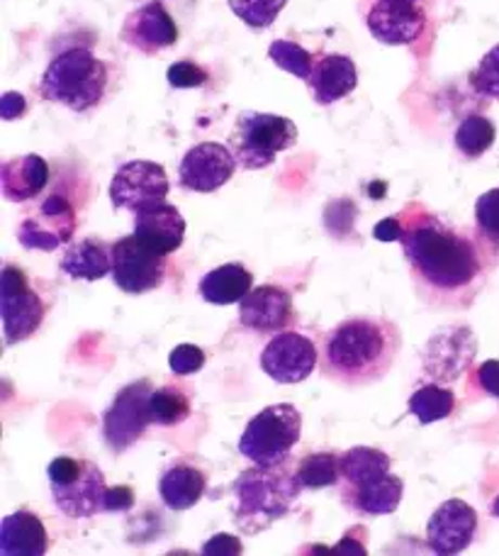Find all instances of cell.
I'll list each match as a JSON object with an SVG mask.
<instances>
[{
	"label": "cell",
	"mask_w": 499,
	"mask_h": 556,
	"mask_svg": "<svg viewBox=\"0 0 499 556\" xmlns=\"http://www.w3.org/2000/svg\"><path fill=\"white\" fill-rule=\"evenodd\" d=\"M44 313V301L29 286L27 274L13 264H5L0 274V315H3L5 344L29 340L42 327Z\"/></svg>",
	"instance_id": "cell-8"
},
{
	"label": "cell",
	"mask_w": 499,
	"mask_h": 556,
	"mask_svg": "<svg viewBox=\"0 0 499 556\" xmlns=\"http://www.w3.org/2000/svg\"><path fill=\"white\" fill-rule=\"evenodd\" d=\"M113 281L123 293L144 295L166 278V256L149 250L135 235L113 242Z\"/></svg>",
	"instance_id": "cell-10"
},
{
	"label": "cell",
	"mask_w": 499,
	"mask_h": 556,
	"mask_svg": "<svg viewBox=\"0 0 499 556\" xmlns=\"http://www.w3.org/2000/svg\"><path fill=\"white\" fill-rule=\"evenodd\" d=\"M393 459L375 446H354L342 454V491L358 489L391 473Z\"/></svg>",
	"instance_id": "cell-27"
},
{
	"label": "cell",
	"mask_w": 499,
	"mask_h": 556,
	"mask_svg": "<svg viewBox=\"0 0 499 556\" xmlns=\"http://www.w3.org/2000/svg\"><path fill=\"white\" fill-rule=\"evenodd\" d=\"M475 225L481 240L499 250V188L483 193L475 203Z\"/></svg>",
	"instance_id": "cell-34"
},
{
	"label": "cell",
	"mask_w": 499,
	"mask_h": 556,
	"mask_svg": "<svg viewBox=\"0 0 499 556\" xmlns=\"http://www.w3.org/2000/svg\"><path fill=\"white\" fill-rule=\"evenodd\" d=\"M229 10L252 29L271 27L283 13L287 0H227Z\"/></svg>",
	"instance_id": "cell-32"
},
{
	"label": "cell",
	"mask_w": 499,
	"mask_h": 556,
	"mask_svg": "<svg viewBox=\"0 0 499 556\" xmlns=\"http://www.w3.org/2000/svg\"><path fill=\"white\" fill-rule=\"evenodd\" d=\"M232 149L217 142H200L191 147L178 166V184L193 193H215L236 172Z\"/></svg>",
	"instance_id": "cell-14"
},
{
	"label": "cell",
	"mask_w": 499,
	"mask_h": 556,
	"mask_svg": "<svg viewBox=\"0 0 499 556\" xmlns=\"http://www.w3.org/2000/svg\"><path fill=\"white\" fill-rule=\"evenodd\" d=\"M47 476L54 505L66 518L88 520L98 513H105L110 489L105 483V473L93 462L62 454L49 464Z\"/></svg>",
	"instance_id": "cell-5"
},
{
	"label": "cell",
	"mask_w": 499,
	"mask_h": 556,
	"mask_svg": "<svg viewBox=\"0 0 499 556\" xmlns=\"http://www.w3.org/2000/svg\"><path fill=\"white\" fill-rule=\"evenodd\" d=\"M268 56H271V62L276 66H281L283 72L303 78V81H307L309 74H312V54H309L303 45L291 42V39H276V42L268 47Z\"/></svg>",
	"instance_id": "cell-33"
},
{
	"label": "cell",
	"mask_w": 499,
	"mask_h": 556,
	"mask_svg": "<svg viewBox=\"0 0 499 556\" xmlns=\"http://www.w3.org/2000/svg\"><path fill=\"white\" fill-rule=\"evenodd\" d=\"M76 223L74 205L64 195H49L20 225L17 240L27 252H54L74 240Z\"/></svg>",
	"instance_id": "cell-11"
},
{
	"label": "cell",
	"mask_w": 499,
	"mask_h": 556,
	"mask_svg": "<svg viewBox=\"0 0 499 556\" xmlns=\"http://www.w3.org/2000/svg\"><path fill=\"white\" fill-rule=\"evenodd\" d=\"M152 383L146 379L135 381L119 391L113 405L103 415V437L110 452L125 454L129 446H135L142 440L144 432L152 422L149 413V399H152Z\"/></svg>",
	"instance_id": "cell-9"
},
{
	"label": "cell",
	"mask_w": 499,
	"mask_h": 556,
	"mask_svg": "<svg viewBox=\"0 0 499 556\" xmlns=\"http://www.w3.org/2000/svg\"><path fill=\"white\" fill-rule=\"evenodd\" d=\"M254 288V276L244 264H225L200 278L197 291L209 305H234Z\"/></svg>",
	"instance_id": "cell-26"
},
{
	"label": "cell",
	"mask_w": 499,
	"mask_h": 556,
	"mask_svg": "<svg viewBox=\"0 0 499 556\" xmlns=\"http://www.w3.org/2000/svg\"><path fill=\"white\" fill-rule=\"evenodd\" d=\"M168 84L174 88H200L207 84V72L195 62H176L171 68H168Z\"/></svg>",
	"instance_id": "cell-37"
},
{
	"label": "cell",
	"mask_w": 499,
	"mask_h": 556,
	"mask_svg": "<svg viewBox=\"0 0 499 556\" xmlns=\"http://www.w3.org/2000/svg\"><path fill=\"white\" fill-rule=\"evenodd\" d=\"M477 383H481V389L487 395L499 399V359H487L481 369H477Z\"/></svg>",
	"instance_id": "cell-39"
},
{
	"label": "cell",
	"mask_w": 499,
	"mask_h": 556,
	"mask_svg": "<svg viewBox=\"0 0 499 556\" xmlns=\"http://www.w3.org/2000/svg\"><path fill=\"white\" fill-rule=\"evenodd\" d=\"M297 142V125L283 115L244 111L229 135V149L246 172H258Z\"/></svg>",
	"instance_id": "cell-7"
},
{
	"label": "cell",
	"mask_w": 499,
	"mask_h": 556,
	"mask_svg": "<svg viewBox=\"0 0 499 556\" xmlns=\"http://www.w3.org/2000/svg\"><path fill=\"white\" fill-rule=\"evenodd\" d=\"M412 3H419V0H412Z\"/></svg>",
	"instance_id": "cell-45"
},
{
	"label": "cell",
	"mask_w": 499,
	"mask_h": 556,
	"mask_svg": "<svg viewBox=\"0 0 499 556\" xmlns=\"http://www.w3.org/2000/svg\"><path fill=\"white\" fill-rule=\"evenodd\" d=\"M244 552V547H242V542H239L234 534H215L213 540H207L205 544H203V554L205 556H217V554H225V556H234V554H242Z\"/></svg>",
	"instance_id": "cell-38"
},
{
	"label": "cell",
	"mask_w": 499,
	"mask_h": 556,
	"mask_svg": "<svg viewBox=\"0 0 499 556\" xmlns=\"http://www.w3.org/2000/svg\"><path fill=\"white\" fill-rule=\"evenodd\" d=\"M303 483L283 466H254L232 483L234 520L244 534H258L285 518L299 498Z\"/></svg>",
	"instance_id": "cell-3"
},
{
	"label": "cell",
	"mask_w": 499,
	"mask_h": 556,
	"mask_svg": "<svg viewBox=\"0 0 499 556\" xmlns=\"http://www.w3.org/2000/svg\"><path fill=\"white\" fill-rule=\"evenodd\" d=\"M62 271L76 281H100L113 274V244L86 237L68 247L62 260Z\"/></svg>",
	"instance_id": "cell-25"
},
{
	"label": "cell",
	"mask_w": 499,
	"mask_h": 556,
	"mask_svg": "<svg viewBox=\"0 0 499 556\" xmlns=\"http://www.w3.org/2000/svg\"><path fill=\"white\" fill-rule=\"evenodd\" d=\"M368 33L387 47L417 42L426 27V15L412 0H375L366 17Z\"/></svg>",
	"instance_id": "cell-16"
},
{
	"label": "cell",
	"mask_w": 499,
	"mask_h": 556,
	"mask_svg": "<svg viewBox=\"0 0 499 556\" xmlns=\"http://www.w3.org/2000/svg\"><path fill=\"white\" fill-rule=\"evenodd\" d=\"M495 123L485 115H468L456 130V149L468 159L483 156L495 144Z\"/></svg>",
	"instance_id": "cell-31"
},
{
	"label": "cell",
	"mask_w": 499,
	"mask_h": 556,
	"mask_svg": "<svg viewBox=\"0 0 499 556\" xmlns=\"http://www.w3.org/2000/svg\"><path fill=\"white\" fill-rule=\"evenodd\" d=\"M402 350L399 327L387 317H348L327 334L322 371L346 389H366L383 381Z\"/></svg>",
	"instance_id": "cell-2"
},
{
	"label": "cell",
	"mask_w": 499,
	"mask_h": 556,
	"mask_svg": "<svg viewBox=\"0 0 499 556\" xmlns=\"http://www.w3.org/2000/svg\"><path fill=\"white\" fill-rule=\"evenodd\" d=\"M119 37L137 52L154 56L178 42V25L162 3H146L125 17Z\"/></svg>",
	"instance_id": "cell-17"
},
{
	"label": "cell",
	"mask_w": 499,
	"mask_h": 556,
	"mask_svg": "<svg viewBox=\"0 0 499 556\" xmlns=\"http://www.w3.org/2000/svg\"><path fill=\"white\" fill-rule=\"evenodd\" d=\"M409 413H412L419 425H432L444 420V417L453 415L456 410V395L451 389H444V386L428 383L417 389L409 399Z\"/></svg>",
	"instance_id": "cell-29"
},
{
	"label": "cell",
	"mask_w": 499,
	"mask_h": 556,
	"mask_svg": "<svg viewBox=\"0 0 499 556\" xmlns=\"http://www.w3.org/2000/svg\"><path fill=\"white\" fill-rule=\"evenodd\" d=\"M205 473L200 471L197 466L183 462L168 466L162 473V479H158V495H162L166 508H171L176 513L195 508L200 498L205 495Z\"/></svg>",
	"instance_id": "cell-23"
},
{
	"label": "cell",
	"mask_w": 499,
	"mask_h": 556,
	"mask_svg": "<svg viewBox=\"0 0 499 556\" xmlns=\"http://www.w3.org/2000/svg\"><path fill=\"white\" fill-rule=\"evenodd\" d=\"M477 534V513L465 501L451 498L438 505L426 522L428 549L448 556L471 547Z\"/></svg>",
	"instance_id": "cell-15"
},
{
	"label": "cell",
	"mask_w": 499,
	"mask_h": 556,
	"mask_svg": "<svg viewBox=\"0 0 499 556\" xmlns=\"http://www.w3.org/2000/svg\"><path fill=\"white\" fill-rule=\"evenodd\" d=\"M49 549L44 522L29 510L10 513L0 525V554L5 556H42Z\"/></svg>",
	"instance_id": "cell-22"
},
{
	"label": "cell",
	"mask_w": 499,
	"mask_h": 556,
	"mask_svg": "<svg viewBox=\"0 0 499 556\" xmlns=\"http://www.w3.org/2000/svg\"><path fill=\"white\" fill-rule=\"evenodd\" d=\"M471 86L477 96L499 98V45L487 52L471 74Z\"/></svg>",
	"instance_id": "cell-35"
},
{
	"label": "cell",
	"mask_w": 499,
	"mask_h": 556,
	"mask_svg": "<svg viewBox=\"0 0 499 556\" xmlns=\"http://www.w3.org/2000/svg\"><path fill=\"white\" fill-rule=\"evenodd\" d=\"M149 413H152V422L156 427L183 425L191 415V399H188L181 386H164V389L152 391Z\"/></svg>",
	"instance_id": "cell-30"
},
{
	"label": "cell",
	"mask_w": 499,
	"mask_h": 556,
	"mask_svg": "<svg viewBox=\"0 0 499 556\" xmlns=\"http://www.w3.org/2000/svg\"><path fill=\"white\" fill-rule=\"evenodd\" d=\"M295 317V305L291 293L281 286H258L252 288L239 303V323L246 330L276 334L285 330Z\"/></svg>",
	"instance_id": "cell-18"
},
{
	"label": "cell",
	"mask_w": 499,
	"mask_h": 556,
	"mask_svg": "<svg viewBox=\"0 0 499 556\" xmlns=\"http://www.w3.org/2000/svg\"><path fill=\"white\" fill-rule=\"evenodd\" d=\"M319 364L317 344L299 332H276L261 352V369L276 383H299L312 376Z\"/></svg>",
	"instance_id": "cell-12"
},
{
	"label": "cell",
	"mask_w": 499,
	"mask_h": 556,
	"mask_svg": "<svg viewBox=\"0 0 499 556\" xmlns=\"http://www.w3.org/2000/svg\"><path fill=\"white\" fill-rule=\"evenodd\" d=\"M132 505H135V493L129 485H117V489L107 491L105 513H127Z\"/></svg>",
	"instance_id": "cell-40"
},
{
	"label": "cell",
	"mask_w": 499,
	"mask_h": 556,
	"mask_svg": "<svg viewBox=\"0 0 499 556\" xmlns=\"http://www.w3.org/2000/svg\"><path fill=\"white\" fill-rule=\"evenodd\" d=\"M334 554H356V556H363L366 554V547L361 542H356L354 538H344L342 542L336 544V547L332 549Z\"/></svg>",
	"instance_id": "cell-43"
},
{
	"label": "cell",
	"mask_w": 499,
	"mask_h": 556,
	"mask_svg": "<svg viewBox=\"0 0 499 556\" xmlns=\"http://www.w3.org/2000/svg\"><path fill=\"white\" fill-rule=\"evenodd\" d=\"M490 513L495 515V518L499 520V495H497V498H495V503H492V508H490Z\"/></svg>",
	"instance_id": "cell-44"
},
{
	"label": "cell",
	"mask_w": 499,
	"mask_h": 556,
	"mask_svg": "<svg viewBox=\"0 0 499 556\" xmlns=\"http://www.w3.org/2000/svg\"><path fill=\"white\" fill-rule=\"evenodd\" d=\"M168 366L178 376L197 374L205 366V352L195 344H178L171 356H168Z\"/></svg>",
	"instance_id": "cell-36"
},
{
	"label": "cell",
	"mask_w": 499,
	"mask_h": 556,
	"mask_svg": "<svg viewBox=\"0 0 499 556\" xmlns=\"http://www.w3.org/2000/svg\"><path fill=\"white\" fill-rule=\"evenodd\" d=\"M405 217L402 250L419 288L432 291L434 303L438 298L448 305L471 303L468 291L477 293L490 269L487 242L453 230L434 213H409L407 207Z\"/></svg>",
	"instance_id": "cell-1"
},
{
	"label": "cell",
	"mask_w": 499,
	"mask_h": 556,
	"mask_svg": "<svg viewBox=\"0 0 499 556\" xmlns=\"http://www.w3.org/2000/svg\"><path fill=\"white\" fill-rule=\"evenodd\" d=\"M49 184V164L39 154L10 159L0 168V186L10 203H27L44 191Z\"/></svg>",
	"instance_id": "cell-21"
},
{
	"label": "cell",
	"mask_w": 499,
	"mask_h": 556,
	"mask_svg": "<svg viewBox=\"0 0 499 556\" xmlns=\"http://www.w3.org/2000/svg\"><path fill=\"white\" fill-rule=\"evenodd\" d=\"M299 437H303V415L291 403H276L248 420L239 440V452L254 466L271 469L287 462Z\"/></svg>",
	"instance_id": "cell-6"
},
{
	"label": "cell",
	"mask_w": 499,
	"mask_h": 556,
	"mask_svg": "<svg viewBox=\"0 0 499 556\" xmlns=\"http://www.w3.org/2000/svg\"><path fill=\"white\" fill-rule=\"evenodd\" d=\"M171 191L166 168L156 162H127L115 172L110 184V201L119 211H139V207L154 201H166Z\"/></svg>",
	"instance_id": "cell-13"
},
{
	"label": "cell",
	"mask_w": 499,
	"mask_h": 556,
	"mask_svg": "<svg viewBox=\"0 0 499 556\" xmlns=\"http://www.w3.org/2000/svg\"><path fill=\"white\" fill-rule=\"evenodd\" d=\"M27 111V101L23 93H15V91H8L3 96V101H0V115H3V121H15Z\"/></svg>",
	"instance_id": "cell-42"
},
{
	"label": "cell",
	"mask_w": 499,
	"mask_h": 556,
	"mask_svg": "<svg viewBox=\"0 0 499 556\" xmlns=\"http://www.w3.org/2000/svg\"><path fill=\"white\" fill-rule=\"evenodd\" d=\"M39 91L49 103H59L74 113H86L105 98L107 66L86 47H72L49 62L39 81Z\"/></svg>",
	"instance_id": "cell-4"
},
{
	"label": "cell",
	"mask_w": 499,
	"mask_h": 556,
	"mask_svg": "<svg viewBox=\"0 0 499 556\" xmlns=\"http://www.w3.org/2000/svg\"><path fill=\"white\" fill-rule=\"evenodd\" d=\"M405 495V483L399 476L393 471L383 476V479L371 481L366 485H358V489H348L342 491V501L346 503V508H351L358 515H391L399 508Z\"/></svg>",
	"instance_id": "cell-24"
},
{
	"label": "cell",
	"mask_w": 499,
	"mask_h": 556,
	"mask_svg": "<svg viewBox=\"0 0 499 556\" xmlns=\"http://www.w3.org/2000/svg\"><path fill=\"white\" fill-rule=\"evenodd\" d=\"M135 237L152 252L168 256L181 250L185 240V220L181 211L168 201L146 203L135 211Z\"/></svg>",
	"instance_id": "cell-19"
},
{
	"label": "cell",
	"mask_w": 499,
	"mask_h": 556,
	"mask_svg": "<svg viewBox=\"0 0 499 556\" xmlns=\"http://www.w3.org/2000/svg\"><path fill=\"white\" fill-rule=\"evenodd\" d=\"M307 84L319 105H332L356 91L358 68L351 56L324 54L315 59L312 74H309Z\"/></svg>",
	"instance_id": "cell-20"
},
{
	"label": "cell",
	"mask_w": 499,
	"mask_h": 556,
	"mask_svg": "<svg viewBox=\"0 0 499 556\" xmlns=\"http://www.w3.org/2000/svg\"><path fill=\"white\" fill-rule=\"evenodd\" d=\"M297 479L307 491H322L332 489L342 481V454L334 452H317L307 454L303 462L297 464Z\"/></svg>",
	"instance_id": "cell-28"
},
{
	"label": "cell",
	"mask_w": 499,
	"mask_h": 556,
	"mask_svg": "<svg viewBox=\"0 0 499 556\" xmlns=\"http://www.w3.org/2000/svg\"><path fill=\"white\" fill-rule=\"evenodd\" d=\"M373 237H375V240H381V242H402L405 225H402V220H399V217H385V220L375 225Z\"/></svg>",
	"instance_id": "cell-41"
}]
</instances>
